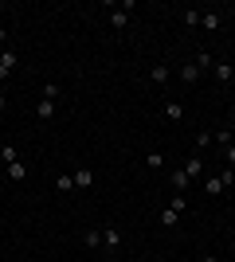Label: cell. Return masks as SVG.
Listing matches in <instances>:
<instances>
[{"label":"cell","mask_w":235,"mask_h":262,"mask_svg":"<svg viewBox=\"0 0 235 262\" xmlns=\"http://www.w3.org/2000/svg\"><path fill=\"white\" fill-rule=\"evenodd\" d=\"M35 118H39V121H51V118H55V102H39V106H35Z\"/></svg>","instance_id":"8992f818"},{"label":"cell","mask_w":235,"mask_h":262,"mask_svg":"<svg viewBox=\"0 0 235 262\" xmlns=\"http://www.w3.org/2000/svg\"><path fill=\"white\" fill-rule=\"evenodd\" d=\"M212 141L227 149V145H235V133H231V129H220V133H212Z\"/></svg>","instance_id":"9a60e30c"},{"label":"cell","mask_w":235,"mask_h":262,"mask_svg":"<svg viewBox=\"0 0 235 262\" xmlns=\"http://www.w3.org/2000/svg\"><path fill=\"white\" fill-rule=\"evenodd\" d=\"M94 184V172H90V168H78L75 172V188H90Z\"/></svg>","instance_id":"8fae6325"},{"label":"cell","mask_w":235,"mask_h":262,"mask_svg":"<svg viewBox=\"0 0 235 262\" xmlns=\"http://www.w3.org/2000/svg\"><path fill=\"white\" fill-rule=\"evenodd\" d=\"M87 247L94 251V247H102V231H87Z\"/></svg>","instance_id":"44dd1931"},{"label":"cell","mask_w":235,"mask_h":262,"mask_svg":"<svg viewBox=\"0 0 235 262\" xmlns=\"http://www.w3.org/2000/svg\"><path fill=\"white\" fill-rule=\"evenodd\" d=\"M188 184H192V180H188V172H184V168H177V172H173V188H177V192H184Z\"/></svg>","instance_id":"4fadbf2b"},{"label":"cell","mask_w":235,"mask_h":262,"mask_svg":"<svg viewBox=\"0 0 235 262\" xmlns=\"http://www.w3.org/2000/svg\"><path fill=\"white\" fill-rule=\"evenodd\" d=\"M8 176H12V180H16V184H24V176H28V168H24V161L8 164Z\"/></svg>","instance_id":"5bb4252c"},{"label":"cell","mask_w":235,"mask_h":262,"mask_svg":"<svg viewBox=\"0 0 235 262\" xmlns=\"http://www.w3.org/2000/svg\"><path fill=\"white\" fill-rule=\"evenodd\" d=\"M177 211H173V208H165V211H161V227H173V223H177Z\"/></svg>","instance_id":"ffe728a7"},{"label":"cell","mask_w":235,"mask_h":262,"mask_svg":"<svg viewBox=\"0 0 235 262\" xmlns=\"http://www.w3.org/2000/svg\"><path fill=\"white\" fill-rule=\"evenodd\" d=\"M44 98H47V102L59 98V86H55V82H47V86H44Z\"/></svg>","instance_id":"7402d4cb"},{"label":"cell","mask_w":235,"mask_h":262,"mask_svg":"<svg viewBox=\"0 0 235 262\" xmlns=\"http://www.w3.org/2000/svg\"><path fill=\"white\" fill-rule=\"evenodd\" d=\"M102 247L118 251V247H122V235H118V231H102Z\"/></svg>","instance_id":"7c38bea8"},{"label":"cell","mask_w":235,"mask_h":262,"mask_svg":"<svg viewBox=\"0 0 235 262\" xmlns=\"http://www.w3.org/2000/svg\"><path fill=\"white\" fill-rule=\"evenodd\" d=\"M204 168H208V164H204V157H200V153H192V157H188V164H184V172H188V180H196V176H200Z\"/></svg>","instance_id":"7a4b0ae2"},{"label":"cell","mask_w":235,"mask_h":262,"mask_svg":"<svg viewBox=\"0 0 235 262\" xmlns=\"http://www.w3.org/2000/svg\"><path fill=\"white\" fill-rule=\"evenodd\" d=\"M12 71H16V51H4V55H0V82L12 78Z\"/></svg>","instance_id":"6da1fadb"},{"label":"cell","mask_w":235,"mask_h":262,"mask_svg":"<svg viewBox=\"0 0 235 262\" xmlns=\"http://www.w3.org/2000/svg\"><path fill=\"white\" fill-rule=\"evenodd\" d=\"M224 157H227V164L235 168V145H227V149H224Z\"/></svg>","instance_id":"cb8c5ba5"},{"label":"cell","mask_w":235,"mask_h":262,"mask_svg":"<svg viewBox=\"0 0 235 262\" xmlns=\"http://www.w3.org/2000/svg\"><path fill=\"white\" fill-rule=\"evenodd\" d=\"M168 208L177 211V215H184V211H188V200H184V192H177V200H173V204H168Z\"/></svg>","instance_id":"ac0fdd59"},{"label":"cell","mask_w":235,"mask_h":262,"mask_svg":"<svg viewBox=\"0 0 235 262\" xmlns=\"http://www.w3.org/2000/svg\"><path fill=\"white\" fill-rule=\"evenodd\" d=\"M208 145H212V133H196V153H208Z\"/></svg>","instance_id":"e0dca14e"},{"label":"cell","mask_w":235,"mask_h":262,"mask_svg":"<svg viewBox=\"0 0 235 262\" xmlns=\"http://www.w3.org/2000/svg\"><path fill=\"white\" fill-rule=\"evenodd\" d=\"M149 78H153L157 86H165L168 78H173V71H168V67H165V63H157V67H153V71H149Z\"/></svg>","instance_id":"277c9868"},{"label":"cell","mask_w":235,"mask_h":262,"mask_svg":"<svg viewBox=\"0 0 235 262\" xmlns=\"http://www.w3.org/2000/svg\"><path fill=\"white\" fill-rule=\"evenodd\" d=\"M0 161L4 164H16L20 157H16V145H0Z\"/></svg>","instance_id":"2e32d148"},{"label":"cell","mask_w":235,"mask_h":262,"mask_svg":"<svg viewBox=\"0 0 235 262\" xmlns=\"http://www.w3.org/2000/svg\"><path fill=\"white\" fill-rule=\"evenodd\" d=\"M204 188H208V196H224V192H227L224 176H208V184H204Z\"/></svg>","instance_id":"5b68a950"},{"label":"cell","mask_w":235,"mask_h":262,"mask_svg":"<svg viewBox=\"0 0 235 262\" xmlns=\"http://www.w3.org/2000/svg\"><path fill=\"white\" fill-rule=\"evenodd\" d=\"M200 75H204V71L196 63H184V67H180V82H200Z\"/></svg>","instance_id":"3957f363"},{"label":"cell","mask_w":235,"mask_h":262,"mask_svg":"<svg viewBox=\"0 0 235 262\" xmlns=\"http://www.w3.org/2000/svg\"><path fill=\"white\" fill-rule=\"evenodd\" d=\"M212 71H216V78H220V82H231V78H235V67H231V63H216Z\"/></svg>","instance_id":"ba28073f"},{"label":"cell","mask_w":235,"mask_h":262,"mask_svg":"<svg viewBox=\"0 0 235 262\" xmlns=\"http://www.w3.org/2000/svg\"><path fill=\"white\" fill-rule=\"evenodd\" d=\"M165 118L168 121H184V106H180V102H165Z\"/></svg>","instance_id":"9c48e42d"},{"label":"cell","mask_w":235,"mask_h":262,"mask_svg":"<svg viewBox=\"0 0 235 262\" xmlns=\"http://www.w3.org/2000/svg\"><path fill=\"white\" fill-rule=\"evenodd\" d=\"M200 262H220V258H212V254H208V258H200Z\"/></svg>","instance_id":"d4e9b609"},{"label":"cell","mask_w":235,"mask_h":262,"mask_svg":"<svg viewBox=\"0 0 235 262\" xmlns=\"http://www.w3.org/2000/svg\"><path fill=\"white\" fill-rule=\"evenodd\" d=\"M55 188L67 196V192H75V172H63V176H55Z\"/></svg>","instance_id":"52a82bcc"},{"label":"cell","mask_w":235,"mask_h":262,"mask_svg":"<svg viewBox=\"0 0 235 262\" xmlns=\"http://www.w3.org/2000/svg\"><path fill=\"white\" fill-rule=\"evenodd\" d=\"M196 67H200V71H208V67H212V55H208V51H200V59H196Z\"/></svg>","instance_id":"603a6c76"},{"label":"cell","mask_w":235,"mask_h":262,"mask_svg":"<svg viewBox=\"0 0 235 262\" xmlns=\"http://www.w3.org/2000/svg\"><path fill=\"white\" fill-rule=\"evenodd\" d=\"M125 20H130V16H125L122 8H114V12H110V24H114V28H118V32H122V28H125Z\"/></svg>","instance_id":"d6986e66"},{"label":"cell","mask_w":235,"mask_h":262,"mask_svg":"<svg viewBox=\"0 0 235 262\" xmlns=\"http://www.w3.org/2000/svg\"><path fill=\"white\" fill-rule=\"evenodd\" d=\"M200 24L208 28V32H216V28L224 24V16H220V12H204V16H200Z\"/></svg>","instance_id":"30bf717a"}]
</instances>
